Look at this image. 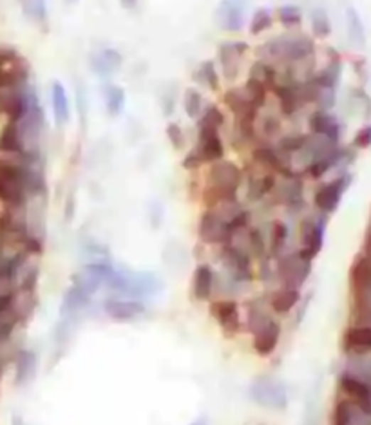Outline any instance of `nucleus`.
<instances>
[{"mask_svg": "<svg viewBox=\"0 0 371 425\" xmlns=\"http://www.w3.org/2000/svg\"><path fill=\"white\" fill-rule=\"evenodd\" d=\"M308 127H310V134L323 136L339 145L340 136H343V125L331 112L313 111L308 118Z\"/></svg>", "mask_w": 371, "mask_h": 425, "instance_id": "nucleus-19", "label": "nucleus"}, {"mask_svg": "<svg viewBox=\"0 0 371 425\" xmlns=\"http://www.w3.org/2000/svg\"><path fill=\"white\" fill-rule=\"evenodd\" d=\"M316 42L304 33H286L264 42L259 48L261 60H267L274 65H294L313 58Z\"/></svg>", "mask_w": 371, "mask_h": 425, "instance_id": "nucleus-1", "label": "nucleus"}, {"mask_svg": "<svg viewBox=\"0 0 371 425\" xmlns=\"http://www.w3.org/2000/svg\"><path fill=\"white\" fill-rule=\"evenodd\" d=\"M243 181H247V199L252 203H259L263 199L270 198L271 190L276 187L277 174L274 172L263 171V168L256 167L250 171V174L247 178H243Z\"/></svg>", "mask_w": 371, "mask_h": 425, "instance_id": "nucleus-16", "label": "nucleus"}, {"mask_svg": "<svg viewBox=\"0 0 371 425\" xmlns=\"http://www.w3.org/2000/svg\"><path fill=\"white\" fill-rule=\"evenodd\" d=\"M271 95L276 96L281 114L286 116V118L296 116L301 109L306 107L303 102V96H301L299 84H283V82H279V84L274 85Z\"/></svg>", "mask_w": 371, "mask_h": 425, "instance_id": "nucleus-22", "label": "nucleus"}, {"mask_svg": "<svg viewBox=\"0 0 371 425\" xmlns=\"http://www.w3.org/2000/svg\"><path fill=\"white\" fill-rule=\"evenodd\" d=\"M353 147L355 149H370L371 147V125H364L353 138Z\"/></svg>", "mask_w": 371, "mask_h": 425, "instance_id": "nucleus-51", "label": "nucleus"}, {"mask_svg": "<svg viewBox=\"0 0 371 425\" xmlns=\"http://www.w3.org/2000/svg\"><path fill=\"white\" fill-rule=\"evenodd\" d=\"M250 158L252 163L256 165V167L274 172L277 176H286L296 172L294 167H291L290 156L277 151V147L271 141H256V144L252 145Z\"/></svg>", "mask_w": 371, "mask_h": 425, "instance_id": "nucleus-8", "label": "nucleus"}, {"mask_svg": "<svg viewBox=\"0 0 371 425\" xmlns=\"http://www.w3.org/2000/svg\"><path fill=\"white\" fill-rule=\"evenodd\" d=\"M223 102L230 109L234 118H256L257 112H259L248 102L243 89H228L223 96Z\"/></svg>", "mask_w": 371, "mask_h": 425, "instance_id": "nucleus-30", "label": "nucleus"}, {"mask_svg": "<svg viewBox=\"0 0 371 425\" xmlns=\"http://www.w3.org/2000/svg\"><path fill=\"white\" fill-rule=\"evenodd\" d=\"M31 85L15 84L0 87V114H4L8 122H18L28 111Z\"/></svg>", "mask_w": 371, "mask_h": 425, "instance_id": "nucleus-10", "label": "nucleus"}, {"mask_svg": "<svg viewBox=\"0 0 371 425\" xmlns=\"http://www.w3.org/2000/svg\"><path fill=\"white\" fill-rule=\"evenodd\" d=\"M344 350L346 351H362L371 350V326L362 324V326L348 328L343 337Z\"/></svg>", "mask_w": 371, "mask_h": 425, "instance_id": "nucleus-32", "label": "nucleus"}, {"mask_svg": "<svg viewBox=\"0 0 371 425\" xmlns=\"http://www.w3.org/2000/svg\"><path fill=\"white\" fill-rule=\"evenodd\" d=\"M214 288H216V274L208 264L201 262L192 274V295L200 302L212 301Z\"/></svg>", "mask_w": 371, "mask_h": 425, "instance_id": "nucleus-25", "label": "nucleus"}, {"mask_svg": "<svg viewBox=\"0 0 371 425\" xmlns=\"http://www.w3.org/2000/svg\"><path fill=\"white\" fill-rule=\"evenodd\" d=\"M124 64V56L122 53H118L116 49H102L98 53H92L89 56V68L95 75L102 76V78H109L114 72H118Z\"/></svg>", "mask_w": 371, "mask_h": 425, "instance_id": "nucleus-24", "label": "nucleus"}, {"mask_svg": "<svg viewBox=\"0 0 371 425\" xmlns=\"http://www.w3.org/2000/svg\"><path fill=\"white\" fill-rule=\"evenodd\" d=\"M181 167H183L185 171H198V168L203 167V161H201V158L198 156V152L192 149V151L181 159Z\"/></svg>", "mask_w": 371, "mask_h": 425, "instance_id": "nucleus-52", "label": "nucleus"}, {"mask_svg": "<svg viewBox=\"0 0 371 425\" xmlns=\"http://www.w3.org/2000/svg\"><path fill=\"white\" fill-rule=\"evenodd\" d=\"M104 102L105 111L109 116H120L125 107V91L124 87L116 84H105L104 85Z\"/></svg>", "mask_w": 371, "mask_h": 425, "instance_id": "nucleus-37", "label": "nucleus"}, {"mask_svg": "<svg viewBox=\"0 0 371 425\" xmlns=\"http://www.w3.org/2000/svg\"><path fill=\"white\" fill-rule=\"evenodd\" d=\"M203 109H205L203 95H201L196 87H188L183 95L185 114H187L190 119H194V122H198V119L201 118V114H203Z\"/></svg>", "mask_w": 371, "mask_h": 425, "instance_id": "nucleus-40", "label": "nucleus"}, {"mask_svg": "<svg viewBox=\"0 0 371 425\" xmlns=\"http://www.w3.org/2000/svg\"><path fill=\"white\" fill-rule=\"evenodd\" d=\"M104 311L116 322H132L145 313V304L136 298H107Z\"/></svg>", "mask_w": 371, "mask_h": 425, "instance_id": "nucleus-21", "label": "nucleus"}, {"mask_svg": "<svg viewBox=\"0 0 371 425\" xmlns=\"http://www.w3.org/2000/svg\"><path fill=\"white\" fill-rule=\"evenodd\" d=\"M250 398L257 406L271 411H284L288 407V391L283 382L270 375H261L250 386Z\"/></svg>", "mask_w": 371, "mask_h": 425, "instance_id": "nucleus-5", "label": "nucleus"}, {"mask_svg": "<svg viewBox=\"0 0 371 425\" xmlns=\"http://www.w3.org/2000/svg\"><path fill=\"white\" fill-rule=\"evenodd\" d=\"M301 302V290L281 286L268 295V308L276 315H286L296 310Z\"/></svg>", "mask_w": 371, "mask_h": 425, "instance_id": "nucleus-27", "label": "nucleus"}, {"mask_svg": "<svg viewBox=\"0 0 371 425\" xmlns=\"http://www.w3.org/2000/svg\"><path fill=\"white\" fill-rule=\"evenodd\" d=\"M270 198L277 205L296 210L304 205V179L299 172H291L286 176H277L276 187L271 190Z\"/></svg>", "mask_w": 371, "mask_h": 425, "instance_id": "nucleus-9", "label": "nucleus"}, {"mask_svg": "<svg viewBox=\"0 0 371 425\" xmlns=\"http://www.w3.org/2000/svg\"><path fill=\"white\" fill-rule=\"evenodd\" d=\"M346 28H348V40L351 45L357 49H362L366 45V29H364L362 18L355 8H346Z\"/></svg>", "mask_w": 371, "mask_h": 425, "instance_id": "nucleus-36", "label": "nucleus"}, {"mask_svg": "<svg viewBox=\"0 0 371 425\" xmlns=\"http://www.w3.org/2000/svg\"><path fill=\"white\" fill-rule=\"evenodd\" d=\"M165 134H167L168 144L174 151L181 152L185 147H187V136H185V131L181 129L180 124H176V122H171V124L165 127Z\"/></svg>", "mask_w": 371, "mask_h": 425, "instance_id": "nucleus-47", "label": "nucleus"}, {"mask_svg": "<svg viewBox=\"0 0 371 425\" xmlns=\"http://www.w3.org/2000/svg\"><path fill=\"white\" fill-rule=\"evenodd\" d=\"M357 406L350 398H343L333 407V414H331V425H351L353 418H355Z\"/></svg>", "mask_w": 371, "mask_h": 425, "instance_id": "nucleus-42", "label": "nucleus"}, {"mask_svg": "<svg viewBox=\"0 0 371 425\" xmlns=\"http://www.w3.org/2000/svg\"><path fill=\"white\" fill-rule=\"evenodd\" d=\"M51 109L53 116H55V122L58 127H64L68 125L69 116H71V111H69V98L68 91H65L64 84L55 80L51 84Z\"/></svg>", "mask_w": 371, "mask_h": 425, "instance_id": "nucleus-31", "label": "nucleus"}, {"mask_svg": "<svg viewBox=\"0 0 371 425\" xmlns=\"http://www.w3.org/2000/svg\"><path fill=\"white\" fill-rule=\"evenodd\" d=\"M36 373V357L33 351H21L16 357V384L26 386L35 378Z\"/></svg>", "mask_w": 371, "mask_h": 425, "instance_id": "nucleus-38", "label": "nucleus"}, {"mask_svg": "<svg viewBox=\"0 0 371 425\" xmlns=\"http://www.w3.org/2000/svg\"><path fill=\"white\" fill-rule=\"evenodd\" d=\"M190 425H208V418L207 416H201V418H198V420L192 421Z\"/></svg>", "mask_w": 371, "mask_h": 425, "instance_id": "nucleus-54", "label": "nucleus"}, {"mask_svg": "<svg viewBox=\"0 0 371 425\" xmlns=\"http://www.w3.org/2000/svg\"><path fill=\"white\" fill-rule=\"evenodd\" d=\"M310 24H311V33L316 38H328L331 35V22L330 16H328L326 9L316 8L310 15Z\"/></svg>", "mask_w": 371, "mask_h": 425, "instance_id": "nucleus-43", "label": "nucleus"}, {"mask_svg": "<svg viewBox=\"0 0 371 425\" xmlns=\"http://www.w3.org/2000/svg\"><path fill=\"white\" fill-rule=\"evenodd\" d=\"M328 215H317V217H304L299 227V250L308 259H313L321 254L324 244V230H326Z\"/></svg>", "mask_w": 371, "mask_h": 425, "instance_id": "nucleus-11", "label": "nucleus"}, {"mask_svg": "<svg viewBox=\"0 0 371 425\" xmlns=\"http://www.w3.org/2000/svg\"><path fill=\"white\" fill-rule=\"evenodd\" d=\"M248 44L241 42V40H230V42H223L217 51V60H220L221 71L227 82H236L241 75V62L243 56L247 55Z\"/></svg>", "mask_w": 371, "mask_h": 425, "instance_id": "nucleus-13", "label": "nucleus"}, {"mask_svg": "<svg viewBox=\"0 0 371 425\" xmlns=\"http://www.w3.org/2000/svg\"><path fill=\"white\" fill-rule=\"evenodd\" d=\"M288 234H290V230H288L286 222L279 221V219L271 221L270 234H268V241H267L270 255H274V257H281L283 254H286L284 248H286Z\"/></svg>", "mask_w": 371, "mask_h": 425, "instance_id": "nucleus-35", "label": "nucleus"}, {"mask_svg": "<svg viewBox=\"0 0 371 425\" xmlns=\"http://www.w3.org/2000/svg\"><path fill=\"white\" fill-rule=\"evenodd\" d=\"M248 328L252 333V350L259 357L276 353L281 342V324L263 308H252L248 311Z\"/></svg>", "mask_w": 371, "mask_h": 425, "instance_id": "nucleus-3", "label": "nucleus"}, {"mask_svg": "<svg viewBox=\"0 0 371 425\" xmlns=\"http://www.w3.org/2000/svg\"><path fill=\"white\" fill-rule=\"evenodd\" d=\"M244 15H247V0H221L216 9L220 28L230 33L243 29Z\"/></svg>", "mask_w": 371, "mask_h": 425, "instance_id": "nucleus-17", "label": "nucleus"}, {"mask_svg": "<svg viewBox=\"0 0 371 425\" xmlns=\"http://www.w3.org/2000/svg\"><path fill=\"white\" fill-rule=\"evenodd\" d=\"M194 151L198 152L203 165L216 163L220 159H225V145L220 129L198 122V139Z\"/></svg>", "mask_w": 371, "mask_h": 425, "instance_id": "nucleus-12", "label": "nucleus"}, {"mask_svg": "<svg viewBox=\"0 0 371 425\" xmlns=\"http://www.w3.org/2000/svg\"><path fill=\"white\" fill-rule=\"evenodd\" d=\"M210 315L228 335H236L241 330V308L234 298H217L210 302Z\"/></svg>", "mask_w": 371, "mask_h": 425, "instance_id": "nucleus-15", "label": "nucleus"}, {"mask_svg": "<svg viewBox=\"0 0 371 425\" xmlns=\"http://www.w3.org/2000/svg\"><path fill=\"white\" fill-rule=\"evenodd\" d=\"M317 87H319V85H317ZM335 102H337L335 89L319 87V95H317V102H316L317 111H328V112H330V109L335 107Z\"/></svg>", "mask_w": 371, "mask_h": 425, "instance_id": "nucleus-50", "label": "nucleus"}, {"mask_svg": "<svg viewBox=\"0 0 371 425\" xmlns=\"http://www.w3.org/2000/svg\"><path fill=\"white\" fill-rule=\"evenodd\" d=\"M306 139L308 134H304V132H288V134L281 136L274 145H276L279 152L294 158V156H296L297 152H301V149L304 147Z\"/></svg>", "mask_w": 371, "mask_h": 425, "instance_id": "nucleus-39", "label": "nucleus"}, {"mask_svg": "<svg viewBox=\"0 0 371 425\" xmlns=\"http://www.w3.org/2000/svg\"><path fill=\"white\" fill-rule=\"evenodd\" d=\"M0 154L2 158L24 156V139H22L21 127L16 122H6L4 129L0 131Z\"/></svg>", "mask_w": 371, "mask_h": 425, "instance_id": "nucleus-26", "label": "nucleus"}, {"mask_svg": "<svg viewBox=\"0 0 371 425\" xmlns=\"http://www.w3.org/2000/svg\"><path fill=\"white\" fill-rule=\"evenodd\" d=\"M353 176L344 172L339 174L335 179L326 181L321 185L316 192H313V207L317 208V212L323 215H331L333 212L339 208L340 201H343L344 194L350 188Z\"/></svg>", "mask_w": 371, "mask_h": 425, "instance_id": "nucleus-7", "label": "nucleus"}, {"mask_svg": "<svg viewBox=\"0 0 371 425\" xmlns=\"http://www.w3.org/2000/svg\"><path fill=\"white\" fill-rule=\"evenodd\" d=\"M221 257H223L225 268L230 271L232 277H236L237 281L252 279V275H254V271H252V257L247 252L240 250L234 244L227 242V244H223Z\"/></svg>", "mask_w": 371, "mask_h": 425, "instance_id": "nucleus-18", "label": "nucleus"}, {"mask_svg": "<svg viewBox=\"0 0 371 425\" xmlns=\"http://www.w3.org/2000/svg\"><path fill=\"white\" fill-rule=\"evenodd\" d=\"M271 24H274V15H271L267 8H259L254 11V15H252L248 29H250L252 36H257L267 33L268 29L271 28Z\"/></svg>", "mask_w": 371, "mask_h": 425, "instance_id": "nucleus-45", "label": "nucleus"}, {"mask_svg": "<svg viewBox=\"0 0 371 425\" xmlns=\"http://www.w3.org/2000/svg\"><path fill=\"white\" fill-rule=\"evenodd\" d=\"M243 178L244 172L228 159H220L216 163L208 165L205 188L201 192L205 205L212 207V205L227 201V199H237Z\"/></svg>", "mask_w": 371, "mask_h": 425, "instance_id": "nucleus-2", "label": "nucleus"}, {"mask_svg": "<svg viewBox=\"0 0 371 425\" xmlns=\"http://www.w3.org/2000/svg\"><path fill=\"white\" fill-rule=\"evenodd\" d=\"M256 136L259 141H271L276 136L281 134V118L274 112H263L259 111L256 116Z\"/></svg>", "mask_w": 371, "mask_h": 425, "instance_id": "nucleus-33", "label": "nucleus"}, {"mask_svg": "<svg viewBox=\"0 0 371 425\" xmlns=\"http://www.w3.org/2000/svg\"><path fill=\"white\" fill-rule=\"evenodd\" d=\"M248 78L256 80L261 85L271 91L274 85L277 84V78H279V69L277 65L270 64L267 60H256L254 64L250 65V71H248Z\"/></svg>", "mask_w": 371, "mask_h": 425, "instance_id": "nucleus-34", "label": "nucleus"}, {"mask_svg": "<svg viewBox=\"0 0 371 425\" xmlns=\"http://www.w3.org/2000/svg\"><path fill=\"white\" fill-rule=\"evenodd\" d=\"M120 2L124 8H134V6L138 4V0H120Z\"/></svg>", "mask_w": 371, "mask_h": 425, "instance_id": "nucleus-53", "label": "nucleus"}, {"mask_svg": "<svg viewBox=\"0 0 371 425\" xmlns=\"http://www.w3.org/2000/svg\"><path fill=\"white\" fill-rule=\"evenodd\" d=\"M350 161H353V152H351V149L337 147L335 151L330 152L328 156H324V158L317 159V161L308 165V167L304 168L303 174H306L308 178L311 179H321L324 178L330 171L340 167V165L350 163Z\"/></svg>", "mask_w": 371, "mask_h": 425, "instance_id": "nucleus-20", "label": "nucleus"}, {"mask_svg": "<svg viewBox=\"0 0 371 425\" xmlns=\"http://www.w3.org/2000/svg\"><path fill=\"white\" fill-rule=\"evenodd\" d=\"M310 274L311 259H308L301 250L283 254L277 261V279L281 281V286L301 290Z\"/></svg>", "mask_w": 371, "mask_h": 425, "instance_id": "nucleus-6", "label": "nucleus"}, {"mask_svg": "<svg viewBox=\"0 0 371 425\" xmlns=\"http://www.w3.org/2000/svg\"><path fill=\"white\" fill-rule=\"evenodd\" d=\"M198 82H201L203 85H207L210 91H220L221 87V78L220 72L216 69V62L214 60H205L203 64L200 65V69L196 71Z\"/></svg>", "mask_w": 371, "mask_h": 425, "instance_id": "nucleus-41", "label": "nucleus"}, {"mask_svg": "<svg viewBox=\"0 0 371 425\" xmlns=\"http://www.w3.org/2000/svg\"><path fill=\"white\" fill-rule=\"evenodd\" d=\"M105 286L122 295L141 297V295H151L154 291H160L161 281L154 274H149V271L116 270V268H112L111 275L105 281Z\"/></svg>", "mask_w": 371, "mask_h": 425, "instance_id": "nucleus-4", "label": "nucleus"}, {"mask_svg": "<svg viewBox=\"0 0 371 425\" xmlns=\"http://www.w3.org/2000/svg\"><path fill=\"white\" fill-rule=\"evenodd\" d=\"M198 122H203V124L210 125V127H216L220 129L225 125V122H227V116H225V112L221 111V107H217V105H205L203 109V114H201V118L198 119Z\"/></svg>", "mask_w": 371, "mask_h": 425, "instance_id": "nucleus-48", "label": "nucleus"}, {"mask_svg": "<svg viewBox=\"0 0 371 425\" xmlns=\"http://www.w3.org/2000/svg\"><path fill=\"white\" fill-rule=\"evenodd\" d=\"M89 301H91V295L72 284L62 298V318H78V315L89 306Z\"/></svg>", "mask_w": 371, "mask_h": 425, "instance_id": "nucleus-29", "label": "nucleus"}, {"mask_svg": "<svg viewBox=\"0 0 371 425\" xmlns=\"http://www.w3.org/2000/svg\"><path fill=\"white\" fill-rule=\"evenodd\" d=\"M277 20H279L281 24L286 26V28H296L303 22V13L297 6L288 4V6H281L277 9Z\"/></svg>", "mask_w": 371, "mask_h": 425, "instance_id": "nucleus-46", "label": "nucleus"}, {"mask_svg": "<svg viewBox=\"0 0 371 425\" xmlns=\"http://www.w3.org/2000/svg\"><path fill=\"white\" fill-rule=\"evenodd\" d=\"M22 6H24L26 15L35 22H45V18H48L45 0H22Z\"/></svg>", "mask_w": 371, "mask_h": 425, "instance_id": "nucleus-49", "label": "nucleus"}, {"mask_svg": "<svg viewBox=\"0 0 371 425\" xmlns=\"http://www.w3.org/2000/svg\"><path fill=\"white\" fill-rule=\"evenodd\" d=\"M339 386L340 389H343V393L346 394V397H350V400L353 402L359 409L371 414V387L367 386L366 382H362L360 378L353 377V375L346 371V373L340 375Z\"/></svg>", "mask_w": 371, "mask_h": 425, "instance_id": "nucleus-23", "label": "nucleus"}, {"mask_svg": "<svg viewBox=\"0 0 371 425\" xmlns=\"http://www.w3.org/2000/svg\"><path fill=\"white\" fill-rule=\"evenodd\" d=\"M198 237L205 244H221L223 247L230 241L232 230L210 208H207L198 222Z\"/></svg>", "mask_w": 371, "mask_h": 425, "instance_id": "nucleus-14", "label": "nucleus"}, {"mask_svg": "<svg viewBox=\"0 0 371 425\" xmlns=\"http://www.w3.org/2000/svg\"><path fill=\"white\" fill-rule=\"evenodd\" d=\"M243 92L247 95L248 102H250L254 107L257 109V111H261V109L267 105V99H268V89L264 87V85H261L259 82H256V80H247V84L243 85Z\"/></svg>", "mask_w": 371, "mask_h": 425, "instance_id": "nucleus-44", "label": "nucleus"}, {"mask_svg": "<svg viewBox=\"0 0 371 425\" xmlns=\"http://www.w3.org/2000/svg\"><path fill=\"white\" fill-rule=\"evenodd\" d=\"M330 55L328 64L319 72L311 76V82L323 89H337L340 76H343V60L335 51H330Z\"/></svg>", "mask_w": 371, "mask_h": 425, "instance_id": "nucleus-28", "label": "nucleus"}]
</instances>
